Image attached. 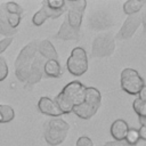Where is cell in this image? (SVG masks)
<instances>
[{
  "label": "cell",
  "mask_w": 146,
  "mask_h": 146,
  "mask_svg": "<svg viewBox=\"0 0 146 146\" xmlns=\"http://www.w3.org/2000/svg\"><path fill=\"white\" fill-rule=\"evenodd\" d=\"M44 59L36 55L35 58L33 59L32 62V65H31V70H30V75H29V79L26 81V84L29 86H33L35 83H38L42 76H43V64H44Z\"/></svg>",
  "instance_id": "8fae6325"
},
{
  "label": "cell",
  "mask_w": 146,
  "mask_h": 146,
  "mask_svg": "<svg viewBox=\"0 0 146 146\" xmlns=\"http://www.w3.org/2000/svg\"><path fill=\"white\" fill-rule=\"evenodd\" d=\"M43 75L48 78H59L62 75V67L58 59H49L43 64Z\"/></svg>",
  "instance_id": "2e32d148"
},
{
  "label": "cell",
  "mask_w": 146,
  "mask_h": 146,
  "mask_svg": "<svg viewBox=\"0 0 146 146\" xmlns=\"http://www.w3.org/2000/svg\"><path fill=\"white\" fill-rule=\"evenodd\" d=\"M67 3L70 6V8H68V14H67L66 19L73 29L79 31L80 26H81V22H82L83 11H84V8L87 6V1L86 0H78V1H68Z\"/></svg>",
  "instance_id": "ba28073f"
},
{
  "label": "cell",
  "mask_w": 146,
  "mask_h": 146,
  "mask_svg": "<svg viewBox=\"0 0 146 146\" xmlns=\"http://www.w3.org/2000/svg\"><path fill=\"white\" fill-rule=\"evenodd\" d=\"M100 100H102L100 92L96 88L88 87L86 88L84 100L80 105L75 106L72 112H74L79 117L83 120H88L92 115H95L96 112L98 111L100 106Z\"/></svg>",
  "instance_id": "277c9868"
},
{
  "label": "cell",
  "mask_w": 146,
  "mask_h": 146,
  "mask_svg": "<svg viewBox=\"0 0 146 146\" xmlns=\"http://www.w3.org/2000/svg\"><path fill=\"white\" fill-rule=\"evenodd\" d=\"M6 13V11H5ZM6 18H7V23L8 25L13 29V30H17V27L21 24L22 21V15H17V14H8L6 13Z\"/></svg>",
  "instance_id": "603a6c76"
},
{
  "label": "cell",
  "mask_w": 146,
  "mask_h": 146,
  "mask_svg": "<svg viewBox=\"0 0 146 146\" xmlns=\"http://www.w3.org/2000/svg\"><path fill=\"white\" fill-rule=\"evenodd\" d=\"M115 48V41L111 34H99L92 42V56L105 57L110 56Z\"/></svg>",
  "instance_id": "52a82bcc"
},
{
  "label": "cell",
  "mask_w": 146,
  "mask_h": 146,
  "mask_svg": "<svg viewBox=\"0 0 146 146\" xmlns=\"http://www.w3.org/2000/svg\"><path fill=\"white\" fill-rule=\"evenodd\" d=\"M79 36H80V32L78 30L73 29L68 24L67 19H65L62 23L58 32L55 34V38L56 39H60V40H78Z\"/></svg>",
  "instance_id": "4fadbf2b"
},
{
  "label": "cell",
  "mask_w": 146,
  "mask_h": 146,
  "mask_svg": "<svg viewBox=\"0 0 146 146\" xmlns=\"http://www.w3.org/2000/svg\"><path fill=\"white\" fill-rule=\"evenodd\" d=\"M13 40H14V38H3L0 40V56L2 52H5L8 49V47L11 44Z\"/></svg>",
  "instance_id": "83f0119b"
},
{
  "label": "cell",
  "mask_w": 146,
  "mask_h": 146,
  "mask_svg": "<svg viewBox=\"0 0 146 146\" xmlns=\"http://www.w3.org/2000/svg\"><path fill=\"white\" fill-rule=\"evenodd\" d=\"M70 125L62 119H50L44 123L43 127V136L47 144L50 146H56L62 144L68 132Z\"/></svg>",
  "instance_id": "3957f363"
},
{
  "label": "cell",
  "mask_w": 146,
  "mask_h": 146,
  "mask_svg": "<svg viewBox=\"0 0 146 146\" xmlns=\"http://www.w3.org/2000/svg\"><path fill=\"white\" fill-rule=\"evenodd\" d=\"M66 67L71 74L76 76L86 73L88 70V58L86 50L81 47L74 48L66 62Z\"/></svg>",
  "instance_id": "5b68a950"
},
{
  "label": "cell",
  "mask_w": 146,
  "mask_h": 146,
  "mask_svg": "<svg viewBox=\"0 0 146 146\" xmlns=\"http://www.w3.org/2000/svg\"><path fill=\"white\" fill-rule=\"evenodd\" d=\"M2 6H3L5 11L8 13V14H17V15H22L23 14V7L21 5H18L17 2L8 1V2L2 3Z\"/></svg>",
  "instance_id": "44dd1931"
},
{
  "label": "cell",
  "mask_w": 146,
  "mask_h": 146,
  "mask_svg": "<svg viewBox=\"0 0 146 146\" xmlns=\"http://www.w3.org/2000/svg\"><path fill=\"white\" fill-rule=\"evenodd\" d=\"M138 98H139L140 100H143V102H146V86H144V87L140 89V91H139V94H138Z\"/></svg>",
  "instance_id": "1f68e13d"
},
{
  "label": "cell",
  "mask_w": 146,
  "mask_h": 146,
  "mask_svg": "<svg viewBox=\"0 0 146 146\" xmlns=\"http://www.w3.org/2000/svg\"><path fill=\"white\" fill-rule=\"evenodd\" d=\"M38 55L41 56L44 60L49 59H56L58 58L57 51L54 47V44L49 40H42L38 42Z\"/></svg>",
  "instance_id": "5bb4252c"
},
{
  "label": "cell",
  "mask_w": 146,
  "mask_h": 146,
  "mask_svg": "<svg viewBox=\"0 0 146 146\" xmlns=\"http://www.w3.org/2000/svg\"><path fill=\"white\" fill-rule=\"evenodd\" d=\"M140 22L143 23V26H144V32H146V11L140 16Z\"/></svg>",
  "instance_id": "d6a6232c"
},
{
  "label": "cell",
  "mask_w": 146,
  "mask_h": 146,
  "mask_svg": "<svg viewBox=\"0 0 146 146\" xmlns=\"http://www.w3.org/2000/svg\"><path fill=\"white\" fill-rule=\"evenodd\" d=\"M8 73H9V68H8L7 62L3 57L0 56V82L7 79Z\"/></svg>",
  "instance_id": "4316f807"
},
{
  "label": "cell",
  "mask_w": 146,
  "mask_h": 146,
  "mask_svg": "<svg viewBox=\"0 0 146 146\" xmlns=\"http://www.w3.org/2000/svg\"><path fill=\"white\" fill-rule=\"evenodd\" d=\"M43 10H44V13H46V15H47V17L48 18H57V17H59L60 15H63L64 13H65V8H63V9H59V10H54V9H50L49 7H47L46 6V3L43 2L42 3V7H41Z\"/></svg>",
  "instance_id": "d4e9b609"
},
{
  "label": "cell",
  "mask_w": 146,
  "mask_h": 146,
  "mask_svg": "<svg viewBox=\"0 0 146 146\" xmlns=\"http://www.w3.org/2000/svg\"><path fill=\"white\" fill-rule=\"evenodd\" d=\"M38 110L48 116H52V117H58L60 115H63V113L60 112V110L58 108V106L56 105V103L54 102V99L49 98V97H41L38 102Z\"/></svg>",
  "instance_id": "7c38bea8"
},
{
  "label": "cell",
  "mask_w": 146,
  "mask_h": 146,
  "mask_svg": "<svg viewBox=\"0 0 146 146\" xmlns=\"http://www.w3.org/2000/svg\"><path fill=\"white\" fill-rule=\"evenodd\" d=\"M133 110L139 117V122L141 125H146V102L140 100L139 98L133 102Z\"/></svg>",
  "instance_id": "d6986e66"
},
{
  "label": "cell",
  "mask_w": 146,
  "mask_h": 146,
  "mask_svg": "<svg viewBox=\"0 0 146 146\" xmlns=\"http://www.w3.org/2000/svg\"><path fill=\"white\" fill-rule=\"evenodd\" d=\"M125 146H132V145H128V144H127V145H125Z\"/></svg>",
  "instance_id": "836d02e7"
},
{
  "label": "cell",
  "mask_w": 146,
  "mask_h": 146,
  "mask_svg": "<svg viewBox=\"0 0 146 146\" xmlns=\"http://www.w3.org/2000/svg\"><path fill=\"white\" fill-rule=\"evenodd\" d=\"M112 16L104 11V10H98L95 11L90 18H89V25L94 30H104L107 29L112 25Z\"/></svg>",
  "instance_id": "9c48e42d"
},
{
  "label": "cell",
  "mask_w": 146,
  "mask_h": 146,
  "mask_svg": "<svg viewBox=\"0 0 146 146\" xmlns=\"http://www.w3.org/2000/svg\"><path fill=\"white\" fill-rule=\"evenodd\" d=\"M16 32H17V30H13L8 25L3 6L0 5V34H2L5 38H14Z\"/></svg>",
  "instance_id": "e0dca14e"
},
{
  "label": "cell",
  "mask_w": 146,
  "mask_h": 146,
  "mask_svg": "<svg viewBox=\"0 0 146 146\" xmlns=\"http://www.w3.org/2000/svg\"><path fill=\"white\" fill-rule=\"evenodd\" d=\"M15 119V111L10 105L0 104V123H9Z\"/></svg>",
  "instance_id": "ac0fdd59"
},
{
  "label": "cell",
  "mask_w": 146,
  "mask_h": 146,
  "mask_svg": "<svg viewBox=\"0 0 146 146\" xmlns=\"http://www.w3.org/2000/svg\"><path fill=\"white\" fill-rule=\"evenodd\" d=\"M140 23H141L140 22V16H138L137 14L130 15L125 19V22L123 23L121 30L117 33V36L120 39H129V38H131L135 34V32L137 31V29H138Z\"/></svg>",
  "instance_id": "30bf717a"
},
{
  "label": "cell",
  "mask_w": 146,
  "mask_h": 146,
  "mask_svg": "<svg viewBox=\"0 0 146 146\" xmlns=\"http://www.w3.org/2000/svg\"><path fill=\"white\" fill-rule=\"evenodd\" d=\"M127 143L123 140V141H116V140H113V141H107L105 144V146H125Z\"/></svg>",
  "instance_id": "4dcf8cb0"
},
{
  "label": "cell",
  "mask_w": 146,
  "mask_h": 146,
  "mask_svg": "<svg viewBox=\"0 0 146 146\" xmlns=\"http://www.w3.org/2000/svg\"><path fill=\"white\" fill-rule=\"evenodd\" d=\"M47 19H48V17H47L44 10L41 8V9H39V10L33 15V17H32V23H33V25H35V26H41Z\"/></svg>",
  "instance_id": "cb8c5ba5"
},
{
  "label": "cell",
  "mask_w": 146,
  "mask_h": 146,
  "mask_svg": "<svg viewBox=\"0 0 146 146\" xmlns=\"http://www.w3.org/2000/svg\"><path fill=\"white\" fill-rule=\"evenodd\" d=\"M138 133H139V139L146 140V125H141L138 130Z\"/></svg>",
  "instance_id": "f546056e"
},
{
  "label": "cell",
  "mask_w": 146,
  "mask_h": 146,
  "mask_svg": "<svg viewBox=\"0 0 146 146\" xmlns=\"http://www.w3.org/2000/svg\"><path fill=\"white\" fill-rule=\"evenodd\" d=\"M86 88L80 81H72L67 83L63 90L55 97L54 102L63 114L71 113L73 108L84 100Z\"/></svg>",
  "instance_id": "6da1fadb"
},
{
  "label": "cell",
  "mask_w": 146,
  "mask_h": 146,
  "mask_svg": "<svg viewBox=\"0 0 146 146\" xmlns=\"http://www.w3.org/2000/svg\"><path fill=\"white\" fill-rule=\"evenodd\" d=\"M43 2L46 3L47 7H49L50 9H54V10L63 9L66 6V2L64 0H48V1H43Z\"/></svg>",
  "instance_id": "484cf974"
},
{
  "label": "cell",
  "mask_w": 146,
  "mask_h": 146,
  "mask_svg": "<svg viewBox=\"0 0 146 146\" xmlns=\"http://www.w3.org/2000/svg\"><path fill=\"white\" fill-rule=\"evenodd\" d=\"M76 146H94V144L89 137L82 136L76 140Z\"/></svg>",
  "instance_id": "f1b7e54d"
},
{
  "label": "cell",
  "mask_w": 146,
  "mask_h": 146,
  "mask_svg": "<svg viewBox=\"0 0 146 146\" xmlns=\"http://www.w3.org/2000/svg\"><path fill=\"white\" fill-rule=\"evenodd\" d=\"M144 1H139V0H129L127 2H124L123 5V11L127 14V15H135L137 14L141 7L144 6Z\"/></svg>",
  "instance_id": "ffe728a7"
},
{
  "label": "cell",
  "mask_w": 146,
  "mask_h": 146,
  "mask_svg": "<svg viewBox=\"0 0 146 146\" xmlns=\"http://www.w3.org/2000/svg\"><path fill=\"white\" fill-rule=\"evenodd\" d=\"M128 123L124 120H115L111 125V135L116 141H123L128 132Z\"/></svg>",
  "instance_id": "9a60e30c"
},
{
  "label": "cell",
  "mask_w": 146,
  "mask_h": 146,
  "mask_svg": "<svg viewBox=\"0 0 146 146\" xmlns=\"http://www.w3.org/2000/svg\"><path fill=\"white\" fill-rule=\"evenodd\" d=\"M38 55V41H31L24 46L15 59V75L21 81L26 83L33 59Z\"/></svg>",
  "instance_id": "7a4b0ae2"
},
{
  "label": "cell",
  "mask_w": 146,
  "mask_h": 146,
  "mask_svg": "<svg viewBox=\"0 0 146 146\" xmlns=\"http://www.w3.org/2000/svg\"><path fill=\"white\" fill-rule=\"evenodd\" d=\"M138 140H139L138 130H137V129H133V128H129V129H128V132H127V135H125L124 141H125L128 145L136 146V144H137Z\"/></svg>",
  "instance_id": "7402d4cb"
},
{
  "label": "cell",
  "mask_w": 146,
  "mask_h": 146,
  "mask_svg": "<svg viewBox=\"0 0 146 146\" xmlns=\"http://www.w3.org/2000/svg\"><path fill=\"white\" fill-rule=\"evenodd\" d=\"M145 86L139 73L133 68H124L121 73V88L130 95H138Z\"/></svg>",
  "instance_id": "8992f818"
}]
</instances>
